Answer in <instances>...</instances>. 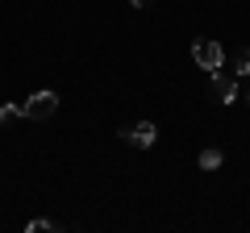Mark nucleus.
<instances>
[{
	"instance_id": "f257e3e1",
	"label": "nucleus",
	"mask_w": 250,
	"mask_h": 233,
	"mask_svg": "<svg viewBox=\"0 0 250 233\" xmlns=\"http://www.w3.org/2000/svg\"><path fill=\"white\" fill-rule=\"evenodd\" d=\"M192 63L200 67V71H217V67H225V50L217 38H196L192 42Z\"/></svg>"
},
{
	"instance_id": "f03ea898",
	"label": "nucleus",
	"mask_w": 250,
	"mask_h": 233,
	"mask_svg": "<svg viewBox=\"0 0 250 233\" xmlns=\"http://www.w3.org/2000/svg\"><path fill=\"white\" fill-rule=\"evenodd\" d=\"M59 113V92H34L25 100V121H50Z\"/></svg>"
},
{
	"instance_id": "7ed1b4c3",
	"label": "nucleus",
	"mask_w": 250,
	"mask_h": 233,
	"mask_svg": "<svg viewBox=\"0 0 250 233\" xmlns=\"http://www.w3.org/2000/svg\"><path fill=\"white\" fill-rule=\"evenodd\" d=\"M208 96H213L217 104H233V96H238V75L225 71V67H217L213 79H208Z\"/></svg>"
},
{
	"instance_id": "20e7f679",
	"label": "nucleus",
	"mask_w": 250,
	"mask_h": 233,
	"mask_svg": "<svg viewBox=\"0 0 250 233\" xmlns=\"http://www.w3.org/2000/svg\"><path fill=\"white\" fill-rule=\"evenodd\" d=\"M117 137H125L134 150H150L154 137H159V129H154V121H138V125H121V134H117Z\"/></svg>"
},
{
	"instance_id": "39448f33",
	"label": "nucleus",
	"mask_w": 250,
	"mask_h": 233,
	"mask_svg": "<svg viewBox=\"0 0 250 233\" xmlns=\"http://www.w3.org/2000/svg\"><path fill=\"white\" fill-rule=\"evenodd\" d=\"M17 121H25V104H0V125L9 129Z\"/></svg>"
},
{
	"instance_id": "423d86ee",
	"label": "nucleus",
	"mask_w": 250,
	"mask_h": 233,
	"mask_svg": "<svg viewBox=\"0 0 250 233\" xmlns=\"http://www.w3.org/2000/svg\"><path fill=\"white\" fill-rule=\"evenodd\" d=\"M225 162V154L217 150V146H205V150H200V171H217Z\"/></svg>"
},
{
	"instance_id": "0eeeda50",
	"label": "nucleus",
	"mask_w": 250,
	"mask_h": 233,
	"mask_svg": "<svg viewBox=\"0 0 250 233\" xmlns=\"http://www.w3.org/2000/svg\"><path fill=\"white\" fill-rule=\"evenodd\" d=\"M233 75H238V79H242V75H250V46H242V50L233 54Z\"/></svg>"
},
{
	"instance_id": "6e6552de",
	"label": "nucleus",
	"mask_w": 250,
	"mask_h": 233,
	"mask_svg": "<svg viewBox=\"0 0 250 233\" xmlns=\"http://www.w3.org/2000/svg\"><path fill=\"white\" fill-rule=\"evenodd\" d=\"M25 229H29V233H46V229H59V221H46V216H38V221H29Z\"/></svg>"
},
{
	"instance_id": "1a4fd4ad",
	"label": "nucleus",
	"mask_w": 250,
	"mask_h": 233,
	"mask_svg": "<svg viewBox=\"0 0 250 233\" xmlns=\"http://www.w3.org/2000/svg\"><path fill=\"white\" fill-rule=\"evenodd\" d=\"M129 4H134V9H146V4H150V0H129Z\"/></svg>"
}]
</instances>
